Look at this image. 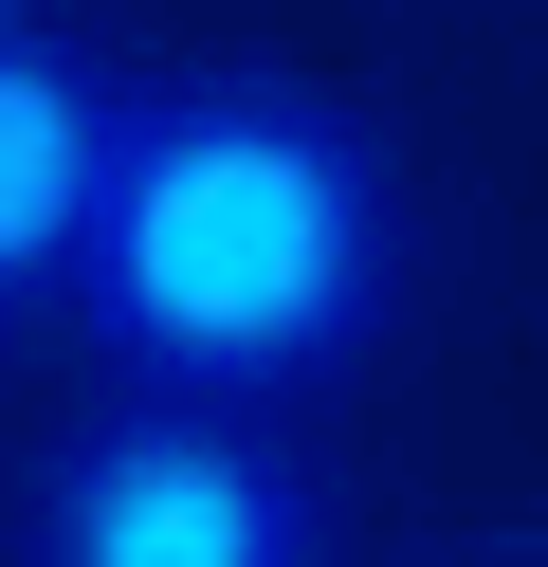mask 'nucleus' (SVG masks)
<instances>
[{"instance_id":"obj_3","label":"nucleus","mask_w":548,"mask_h":567,"mask_svg":"<svg viewBox=\"0 0 548 567\" xmlns=\"http://www.w3.org/2000/svg\"><path fill=\"white\" fill-rule=\"evenodd\" d=\"M110 128H128V92H92L55 38H0V311L73 293L92 202H110Z\"/></svg>"},{"instance_id":"obj_1","label":"nucleus","mask_w":548,"mask_h":567,"mask_svg":"<svg viewBox=\"0 0 548 567\" xmlns=\"http://www.w3.org/2000/svg\"><path fill=\"white\" fill-rule=\"evenodd\" d=\"M402 147L311 74H183L128 92L110 202L73 257V330L183 403H311L402 330Z\"/></svg>"},{"instance_id":"obj_2","label":"nucleus","mask_w":548,"mask_h":567,"mask_svg":"<svg viewBox=\"0 0 548 567\" xmlns=\"http://www.w3.org/2000/svg\"><path fill=\"white\" fill-rule=\"evenodd\" d=\"M19 567H329V476L275 440V403L128 384L37 457Z\"/></svg>"},{"instance_id":"obj_4","label":"nucleus","mask_w":548,"mask_h":567,"mask_svg":"<svg viewBox=\"0 0 548 567\" xmlns=\"http://www.w3.org/2000/svg\"><path fill=\"white\" fill-rule=\"evenodd\" d=\"M457 567H548V549H457Z\"/></svg>"}]
</instances>
